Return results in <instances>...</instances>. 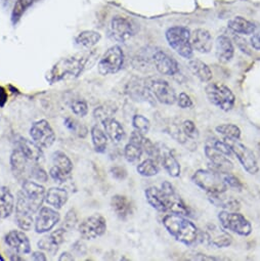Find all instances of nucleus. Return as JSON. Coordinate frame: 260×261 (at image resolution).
<instances>
[{"mask_svg":"<svg viewBox=\"0 0 260 261\" xmlns=\"http://www.w3.org/2000/svg\"><path fill=\"white\" fill-rule=\"evenodd\" d=\"M30 163H32V161L27 159L19 148L14 150L11 155V168L14 176L18 180L25 181L27 180V176H30V169L32 166H29Z\"/></svg>","mask_w":260,"mask_h":261,"instance_id":"nucleus-19","label":"nucleus"},{"mask_svg":"<svg viewBox=\"0 0 260 261\" xmlns=\"http://www.w3.org/2000/svg\"><path fill=\"white\" fill-rule=\"evenodd\" d=\"M111 207L116 216L123 221H126L134 214V205L126 196L115 195L111 199Z\"/></svg>","mask_w":260,"mask_h":261,"instance_id":"nucleus-26","label":"nucleus"},{"mask_svg":"<svg viewBox=\"0 0 260 261\" xmlns=\"http://www.w3.org/2000/svg\"><path fill=\"white\" fill-rule=\"evenodd\" d=\"M33 214L34 212L32 211L29 204L27 203L23 193L20 191L17 196L16 215H15V220L19 228H21L24 231L30 230L34 223Z\"/></svg>","mask_w":260,"mask_h":261,"instance_id":"nucleus-15","label":"nucleus"},{"mask_svg":"<svg viewBox=\"0 0 260 261\" xmlns=\"http://www.w3.org/2000/svg\"><path fill=\"white\" fill-rule=\"evenodd\" d=\"M192 181L207 194H221L227 191L221 173L213 169H198L193 174Z\"/></svg>","mask_w":260,"mask_h":261,"instance_id":"nucleus-5","label":"nucleus"},{"mask_svg":"<svg viewBox=\"0 0 260 261\" xmlns=\"http://www.w3.org/2000/svg\"><path fill=\"white\" fill-rule=\"evenodd\" d=\"M90 135H91V140H92V144L95 151L99 154H103L107 151V147H108L107 134L98 125H94L91 128Z\"/></svg>","mask_w":260,"mask_h":261,"instance_id":"nucleus-35","label":"nucleus"},{"mask_svg":"<svg viewBox=\"0 0 260 261\" xmlns=\"http://www.w3.org/2000/svg\"><path fill=\"white\" fill-rule=\"evenodd\" d=\"M257 150H258V155H259V158H260V144L258 145V147H257Z\"/></svg>","mask_w":260,"mask_h":261,"instance_id":"nucleus-56","label":"nucleus"},{"mask_svg":"<svg viewBox=\"0 0 260 261\" xmlns=\"http://www.w3.org/2000/svg\"><path fill=\"white\" fill-rule=\"evenodd\" d=\"M189 69L201 82L206 83L212 79V71L209 66L199 59H191L189 61Z\"/></svg>","mask_w":260,"mask_h":261,"instance_id":"nucleus-34","label":"nucleus"},{"mask_svg":"<svg viewBox=\"0 0 260 261\" xmlns=\"http://www.w3.org/2000/svg\"><path fill=\"white\" fill-rule=\"evenodd\" d=\"M30 177L35 179L36 181L39 182H47L48 180V174L46 173V171L37 163H35L34 165L31 166L30 169Z\"/></svg>","mask_w":260,"mask_h":261,"instance_id":"nucleus-44","label":"nucleus"},{"mask_svg":"<svg viewBox=\"0 0 260 261\" xmlns=\"http://www.w3.org/2000/svg\"><path fill=\"white\" fill-rule=\"evenodd\" d=\"M204 240L211 246L216 248H226L232 243L231 236L222 226L219 227L216 224H207L204 230Z\"/></svg>","mask_w":260,"mask_h":261,"instance_id":"nucleus-17","label":"nucleus"},{"mask_svg":"<svg viewBox=\"0 0 260 261\" xmlns=\"http://www.w3.org/2000/svg\"><path fill=\"white\" fill-rule=\"evenodd\" d=\"M49 175L50 177L54 179L55 182L59 184V185H62V184H65L67 181V179L70 177V175H67L65 174L64 172H62L60 169H58L57 167L53 166L49 170Z\"/></svg>","mask_w":260,"mask_h":261,"instance_id":"nucleus-49","label":"nucleus"},{"mask_svg":"<svg viewBox=\"0 0 260 261\" xmlns=\"http://www.w3.org/2000/svg\"><path fill=\"white\" fill-rule=\"evenodd\" d=\"M181 128L186 136L192 141H196L199 139V130L192 120H185L184 122H181Z\"/></svg>","mask_w":260,"mask_h":261,"instance_id":"nucleus-43","label":"nucleus"},{"mask_svg":"<svg viewBox=\"0 0 260 261\" xmlns=\"http://www.w3.org/2000/svg\"><path fill=\"white\" fill-rule=\"evenodd\" d=\"M220 225L233 233L242 237H248L252 233L251 222L238 211L221 210L217 215Z\"/></svg>","mask_w":260,"mask_h":261,"instance_id":"nucleus-7","label":"nucleus"},{"mask_svg":"<svg viewBox=\"0 0 260 261\" xmlns=\"http://www.w3.org/2000/svg\"><path fill=\"white\" fill-rule=\"evenodd\" d=\"M137 170L140 175L145 176V177L155 176L160 171L157 161H155L153 158H148V159L144 160L142 163H140L138 165Z\"/></svg>","mask_w":260,"mask_h":261,"instance_id":"nucleus-39","label":"nucleus"},{"mask_svg":"<svg viewBox=\"0 0 260 261\" xmlns=\"http://www.w3.org/2000/svg\"><path fill=\"white\" fill-rule=\"evenodd\" d=\"M59 260L60 261H64V260H70L71 261V260H74V256L69 252H65L60 256Z\"/></svg>","mask_w":260,"mask_h":261,"instance_id":"nucleus-55","label":"nucleus"},{"mask_svg":"<svg viewBox=\"0 0 260 261\" xmlns=\"http://www.w3.org/2000/svg\"><path fill=\"white\" fill-rule=\"evenodd\" d=\"M146 83L150 92L157 101L167 106H171L176 102V92L167 81L158 78H151L146 80Z\"/></svg>","mask_w":260,"mask_h":261,"instance_id":"nucleus-11","label":"nucleus"},{"mask_svg":"<svg viewBox=\"0 0 260 261\" xmlns=\"http://www.w3.org/2000/svg\"><path fill=\"white\" fill-rule=\"evenodd\" d=\"M79 233L84 240H94L107 231V220L100 214H93L83 219L78 226Z\"/></svg>","mask_w":260,"mask_h":261,"instance_id":"nucleus-10","label":"nucleus"},{"mask_svg":"<svg viewBox=\"0 0 260 261\" xmlns=\"http://www.w3.org/2000/svg\"><path fill=\"white\" fill-rule=\"evenodd\" d=\"M53 164L62 172L71 176V173L73 171V162L64 152L56 151L53 154Z\"/></svg>","mask_w":260,"mask_h":261,"instance_id":"nucleus-37","label":"nucleus"},{"mask_svg":"<svg viewBox=\"0 0 260 261\" xmlns=\"http://www.w3.org/2000/svg\"><path fill=\"white\" fill-rule=\"evenodd\" d=\"M6 244L17 254L24 255L31 252V243L27 234L22 230H11L5 238Z\"/></svg>","mask_w":260,"mask_h":261,"instance_id":"nucleus-22","label":"nucleus"},{"mask_svg":"<svg viewBox=\"0 0 260 261\" xmlns=\"http://www.w3.org/2000/svg\"><path fill=\"white\" fill-rule=\"evenodd\" d=\"M205 155L213 167V170L219 173L231 172L233 169V163L230 161L228 156L213 149L209 145H205Z\"/></svg>","mask_w":260,"mask_h":261,"instance_id":"nucleus-21","label":"nucleus"},{"mask_svg":"<svg viewBox=\"0 0 260 261\" xmlns=\"http://www.w3.org/2000/svg\"><path fill=\"white\" fill-rule=\"evenodd\" d=\"M176 102H177L178 107L181 109H189V108H192L194 105L191 96L186 92L179 93V95L176 98Z\"/></svg>","mask_w":260,"mask_h":261,"instance_id":"nucleus-50","label":"nucleus"},{"mask_svg":"<svg viewBox=\"0 0 260 261\" xmlns=\"http://www.w3.org/2000/svg\"><path fill=\"white\" fill-rule=\"evenodd\" d=\"M7 100H8V94H7L6 90L2 86H0V107L3 108L6 105Z\"/></svg>","mask_w":260,"mask_h":261,"instance_id":"nucleus-54","label":"nucleus"},{"mask_svg":"<svg viewBox=\"0 0 260 261\" xmlns=\"http://www.w3.org/2000/svg\"><path fill=\"white\" fill-rule=\"evenodd\" d=\"M15 209V198L8 187H0V218L10 217Z\"/></svg>","mask_w":260,"mask_h":261,"instance_id":"nucleus-30","label":"nucleus"},{"mask_svg":"<svg viewBox=\"0 0 260 261\" xmlns=\"http://www.w3.org/2000/svg\"><path fill=\"white\" fill-rule=\"evenodd\" d=\"M205 93L209 102L223 112H228L235 107L236 95L228 86L222 83H209L205 88Z\"/></svg>","mask_w":260,"mask_h":261,"instance_id":"nucleus-6","label":"nucleus"},{"mask_svg":"<svg viewBox=\"0 0 260 261\" xmlns=\"http://www.w3.org/2000/svg\"><path fill=\"white\" fill-rule=\"evenodd\" d=\"M111 173H112L113 177L116 178V179H118V180H123V179H125L126 176H127L126 170H125L124 168L120 167V166L113 167V168L111 169Z\"/></svg>","mask_w":260,"mask_h":261,"instance_id":"nucleus-51","label":"nucleus"},{"mask_svg":"<svg viewBox=\"0 0 260 261\" xmlns=\"http://www.w3.org/2000/svg\"><path fill=\"white\" fill-rule=\"evenodd\" d=\"M68 199V192L61 188H50L45 194V202L57 210L63 208L67 204Z\"/></svg>","mask_w":260,"mask_h":261,"instance_id":"nucleus-32","label":"nucleus"},{"mask_svg":"<svg viewBox=\"0 0 260 261\" xmlns=\"http://www.w3.org/2000/svg\"><path fill=\"white\" fill-rule=\"evenodd\" d=\"M124 64V53L119 45L110 47L98 62L97 69L100 75H113L118 73Z\"/></svg>","mask_w":260,"mask_h":261,"instance_id":"nucleus-9","label":"nucleus"},{"mask_svg":"<svg viewBox=\"0 0 260 261\" xmlns=\"http://www.w3.org/2000/svg\"><path fill=\"white\" fill-rule=\"evenodd\" d=\"M228 29L238 35H251L256 31V26L243 17H235L227 23Z\"/></svg>","mask_w":260,"mask_h":261,"instance_id":"nucleus-33","label":"nucleus"},{"mask_svg":"<svg viewBox=\"0 0 260 261\" xmlns=\"http://www.w3.org/2000/svg\"><path fill=\"white\" fill-rule=\"evenodd\" d=\"M144 137L145 135L139 133L138 130H134L132 135H130L129 142L124 148V157L127 162L135 163L142 158V155L144 153L142 147Z\"/></svg>","mask_w":260,"mask_h":261,"instance_id":"nucleus-23","label":"nucleus"},{"mask_svg":"<svg viewBox=\"0 0 260 261\" xmlns=\"http://www.w3.org/2000/svg\"><path fill=\"white\" fill-rule=\"evenodd\" d=\"M103 125L105 133L108 138L114 143H120L125 138V130L123 126L115 118L108 117L101 121Z\"/></svg>","mask_w":260,"mask_h":261,"instance_id":"nucleus-28","label":"nucleus"},{"mask_svg":"<svg viewBox=\"0 0 260 261\" xmlns=\"http://www.w3.org/2000/svg\"><path fill=\"white\" fill-rule=\"evenodd\" d=\"M95 58L96 54L91 51L62 59L53 67L47 80L55 83L63 80L75 79L94 64Z\"/></svg>","mask_w":260,"mask_h":261,"instance_id":"nucleus-2","label":"nucleus"},{"mask_svg":"<svg viewBox=\"0 0 260 261\" xmlns=\"http://www.w3.org/2000/svg\"><path fill=\"white\" fill-rule=\"evenodd\" d=\"M191 43L194 50L200 54H209L213 46V39L206 29H196L191 33Z\"/></svg>","mask_w":260,"mask_h":261,"instance_id":"nucleus-25","label":"nucleus"},{"mask_svg":"<svg viewBox=\"0 0 260 261\" xmlns=\"http://www.w3.org/2000/svg\"><path fill=\"white\" fill-rule=\"evenodd\" d=\"M155 159L163 166L165 171L171 177H178L180 175V164L173 155L172 151L164 144H156Z\"/></svg>","mask_w":260,"mask_h":261,"instance_id":"nucleus-14","label":"nucleus"},{"mask_svg":"<svg viewBox=\"0 0 260 261\" xmlns=\"http://www.w3.org/2000/svg\"><path fill=\"white\" fill-rule=\"evenodd\" d=\"M227 145L229 146L232 155L237 157L240 164L244 168L246 172H248L251 175L256 174L259 171V164L258 160L253 153L251 149H249L247 146L243 145L239 141L233 140H224Z\"/></svg>","mask_w":260,"mask_h":261,"instance_id":"nucleus-8","label":"nucleus"},{"mask_svg":"<svg viewBox=\"0 0 260 261\" xmlns=\"http://www.w3.org/2000/svg\"><path fill=\"white\" fill-rule=\"evenodd\" d=\"M235 55V47L231 40L226 35H220L215 41V56L216 59L222 63L226 64L231 61Z\"/></svg>","mask_w":260,"mask_h":261,"instance_id":"nucleus-27","label":"nucleus"},{"mask_svg":"<svg viewBox=\"0 0 260 261\" xmlns=\"http://www.w3.org/2000/svg\"><path fill=\"white\" fill-rule=\"evenodd\" d=\"M101 39V35L96 31H83L76 37V44L82 48L89 49L95 46Z\"/></svg>","mask_w":260,"mask_h":261,"instance_id":"nucleus-36","label":"nucleus"},{"mask_svg":"<svg viewBox=\"0 0 260 261\" xmlns=\"http://www.w3.org/2000/svg\"><path fill=\"white\" fill-rule=\"evenodd\" d=\"M208 200L215 207L221 208L222 210L238 211L241 208V204L238 200L232 197L225 196V193L221 194H207Z\"/></svg>","mask_w":260,"mask_h":261,"instance_id":"nucleus-31","label":"nucleus"},{"mask_svg":"<svg viewBox=\"0 0 260 261\" xmlns=\"http://www.w3.org/2000/svg\"><path fill=\"white\" fill-rule=\"evenodd\" d=\"M21 192L23 193L34 214L37 213L42 207V204L45 202V188L38 182L27 179L23 181Z\"/></svg>","mask_w":260,"mask_h":261,"instance_id":"nucleus-13","label":"nucleus"},{"mask_svg":"<svg viewBox=\"0 0 260 261\" xmlns=\"http://www.w3.org/2000/svg\"><path fill=\"white\" fill-rule=\"evenodd\" d=\"M250 44L254 49L260 50V31H255L253 33L252 37L250 38Z\"/></svg>","mask_w":260,"mask_h":261,"instance_id":"nucleus-52","label":"nucleus"},{"mask_svg":"<svg viewBox=\"0 0 260 261\" xmlns=\"http://www.w3.org/2000/svg\"><path fill=\"white\" fill-rule=\"evenodd\" d=\"M206 145H209L213 149L225 154L228 157H230L232 155V152H231L229 146L227 145V143L225 141H220V140H217V139H211L206 143Z\"/></svg>","mask_w":260,"mask_h":261,"instance_id":"nucleus-45","label":"nucleus"},{"mask_svg":"<svg viewBox=\"0 0 260 261\" xmlns=\"http://www.w3.org/2000/svg\"><path fill=\"white\" fill-rule=\"evenodd\" d=\"M222 178L225 182V185L227 186V188H231V189H236L241 191L243 189V184L242 181L239 179V177H237L235 174H232L231 172H227V173H221Z\"/></svg>","mask_w":260,"mask_h":261,"instance_id":"nucleus-46","label":"nucleus"},{"mask_svg":"<svg viewBox=\"0 0 260 261\" xmlns=\"http://www.w3.org/2000/svg\"><path fill=\"white\" fill-rule=\"evenodd\" d=\"M67 229L65 227L59 228L54 232L44 236L38 241V248L51 256L56 255L60 249V246L65 242V234Z\"/></svg>","mask_w":260,"mask_h":261,"instance_id":"nucleus-24","label":"nucleus"},{"mask_svg":"<svg viewBox=\"0 0 260 261\" xmlns=\"http://www.w3.org/2000/svg\"><path fill=\"white\" fill-rule=\"evenodd\" d=\"M32 141L42 149L50 148L56 142V134L48 121L42 119L35 122L30 128Z\"/></svg>","mask_w":260,"mask_h":261,"instance_id":"nucleus-12","label":"nucleus"},{"mask_svg":"<svg viewBox=\"0 0 260 261\" xmlns=\"http://www.w3.org/2000/svg\"><path fill=\"white\" fill-rule=\"evenodd\" d=\"M163 226L167 232L177 242L186 246H194L200 240L198 227L185 215L169 213L162 219Z\"/></svg>","mask_w":260,"mask_h":261,"instance_id":"nucleus-3","label":"nucleus"},{"mask_svg":"<svg viewBox=\"0 0 260 261\" xmlns=\"http://www.w3.org/2000/svg\"><path fill=\"white\" fill-rule=\"evenodd\" d=\"M111 37L118 42H126L135 35V28L129 20L115 17L110 24Z\"/></svg>","mask_w":260,"mask_h":261,"instance_id":"nucleus-18","label":"nucleus"},{"mask_svg":"<svg viewBox=\"0 0 260 261\" xmlns=\"http://www.w3.org/2000/svg\"><path fill=\"white\" fill-rule=\"evenodd\" d=\"M71 109H72L73 113L79 117H85L88 114V106H87L86 101H84L82 99L74 100L71 105Z\"/></svg>","mask_w":260,"mask_h":261,"instance_id":"nucleus-47","label":"nucleus"},{"mask_svg":"<svg viewBox=\"0 0 260 261\" xmlns=\"http://www.w3.org/2000/svg\"><path fill=\"white\" fill-rule=\"evenodd\" d=\"M153 61L157 71L165 76H175L179 73V64L177 61L162 50H158L153 56Z\"/></svg>","mask_w":260,"mask_h":261,"instance_id":"nucleus-20","label":"nucleus"},{"mask_svg":"<svg viewBox=\"0 0 260 261\" xmlns=\"http://www.w3.org/2000/svg\"><path fill=\"white\" fill-rule=\"evenodd\" d=\"M18 148L22 151V153L32 162H38L43 157L42 148L39 147L33 141H30L25 138H20L18 142Z\"/></svg>","mask_w":260,"mask_h":261,"instance_id":"nucleus-29","label":"nucleus"},{"mask_svg":"<svg viewBox=\"0 0 260 261\" xmlns=\"http://www.w3.org/2000/svg\"><path fill=\"white\" fill-rule=\"evenodd\" d=\"M77 222H78L77 214H76L74 209H71L66 214V217H65V220H64V227L67 230H71V229H73L76 226Z\"/></svg>","mask_w":260,"mask_h":261,"instance_id":"nucleus-48","label":"nucleus"},{"mask_svg":"<svg viewBox=\"0 0 260 261\" xmlns=\"http://www.w3.org/2000/svg\"><path fill=\"white\" fill-rule=\"evenodd\" d=\"M65 125H66V127L69 129V130H71L72 133H74L75 135H77L79 138H85L86 136H87V128L84 126V125H82V124H80L76 119H74V118H71V117H69V118H67L66 120H65Z\"/></svg>","mask_w":260,"mask_h":261,"instance_id":"nucleus-42","label":"nucleus"},{"mask_svg":"<svg viewBox=\"0 0 260 261\" xmlns=\"http://www.w3.org/2000/svg\"><path fill=\"white\" fill-rule=\"evenodd\" d=\"M166 39L169 46L180 57L191 60L194 56V48L191 43V32L187 27L173 26L166 31Z\"/></svg>","mask_w":260,"mask_h":261,"instance_id":"nucleus-4","label":"nucleus"},{"mask_svg":"<svg viewBox=\"0 0 260 261\" xmlns=\"http://www.w3.org/2000/svg\"><path fill=\"white\" fill-rule=\"evenodd\" d=\"M36 3V0H18L16 3L13 14H12V20L14 24H17L22 16L27 12V10L32 7Z\"/></svg>","mask_w":260,"mask_h":261,"instance_id":"nucleus-40","label":"nucleus"},{"mask_svg":"<svg viewBox=\"0 0 260 261\" xmlns=\"http://www.w3.org/2000/svg\"><path fill=\"white\" fill-rule=\"evenodd\" d=\"M133 126L135 130H138L139 133L143 135H147L150 132L151 122L147 117L138 114V115H135L133 118Z\"/></svg>","mask_w":260,"mask_h":261,"instance_id":"nucleus-41","label":"nucleus"},{"mask_svg":"<svg viewBox=\"0 0 260 261\" xmlns=\"http://www.w3.org/2000/svg\"><path fill=\"white\" fill-rule=\"evenodd\" d=\"M31 259L35 260V261H45V260H47L45 253H43L41 251L33 252V254L31 255Z\"/></svg>","mask_w":260,"mask_h":261,"instance_id":"nucleus-53","label":"nucleus"},{"mask_svg":"<svg viewBox=\"0 0 260 261\" xmlns=\"http://www.w3.org/2000/svg\"><path fill=\"white\" fill-rule=\"evenodd\" d=\"M147 202L157 211L163 213H176L180 215H189L190 211L169 181H163L161 187H150L145 191Z\"/></svg>","mask_w":260,"mask_h":261,"instance_id":"nucleus-1","label":"nucleus"},{"mask_svg":"<svg viewBox=\"0 0 260 261\" xmlns=\"http://www.w3.org/2000/svg\"><path fill=\"white\" fill-rule=\"evenodd\" d=\"M216 133L224 138V140H233V141H240L242 132L239 126L226 123V124H220L215 127Z\"/></svg>","mask_w":260,"mask_h":261,"instance_id":"nucleus-38","label":"nucleus"},{"mask_svg":"<svg viewBox=\"0 0 260 261\" xmlns=\"http://www.w3.org/2000/svg\"><path fill=\"white\" fill-rule=\"evenodd\" d=\"M61 219L57 209L51 207H41L38 211L34 222V228L37 233H45L50 231Z\"/></svg>","mask_w":260,"mask_h":261,"instance_id":"nucleus-16","label":"nucleus"}]
</instances>
